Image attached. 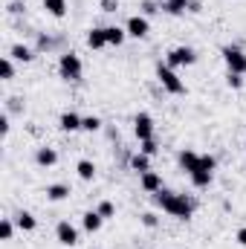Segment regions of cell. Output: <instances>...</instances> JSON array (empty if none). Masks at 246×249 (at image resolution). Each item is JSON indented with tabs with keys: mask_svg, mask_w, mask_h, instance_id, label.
<instances>
[{
	"mask_svg": "<svg viewBox=\"0 0 246 249\" xmlns=\"http://www.w3.org/2000/svg\"><path fill=\"white\" fill-rule=\"evenodd\" d=\"M142 226H145V229H157V226H159V214H157V212H145V214H142Z\"/></svg>",
	"mask_w": 246,
	"mask_h": 249,
	"instance_id": "cell-32",
	"label": "cell"
},
{
	"mask_svg": "<svg viewBox=\"0 0 246 249\" xmlns=\"http://www.w3.org/2000/svg\"><path fill=\"white\" fill-rule=\"evenodd\" d=\"M96 212L105 217V220H110L113 214H116V206H113V200H99V206H96Z\"/></svg>",
	"mask_w": 246,
	"mask_h": 249,
	"instance_id": "cell-29",
	"label": "cell"
},
{
	"mask_svg": "<svg viewBox=\"0 0 246 249\" xmlns=\"http://www.w3.org/2000/svg\"><path fill=\"white\" fill-rule=\"evenodd\" d=\"M177 160H180V168H183L185 174H194V171H200V154H197V151L183 148V151L177 154Z\"/></svg>",
	"mask_w": 246,
	"mask_h": 249,
	"instance_id": "cell-10",
	"label": "cell"
},
{
	"mask_svg": "<svg viewBox=\"0 0 246 249\" xmlns=\"http://www.w3.org/2000/svg\"><path fill=\"white\" fill-rule=\"evenodd\" d=\"M9 58L12 61H20V64H32L35 61V50L26 47V44H12L9 47Z\"/></svg>",
	"mask_w": 246,
	"mask_h": 249,
	"instance_id": "cell-12",
	"label": "cell"
},
{
	"mask_svg": "<svg viewBox=\"0 0 246 249\" xmlns=\"http://www.w3.org/2000/svg\"><path fill=\"white\" fill-rule=\"evenodd\" d=\"M9 130H12V122H9V113L3 110V113H0V133L9 136Z\"/></svg>",
	"mask_w": 246,
	"mask_h": 249,
	"instance_id": "cell-34",
	"label": "cell"
},
{
	"mask_svg": "<svg viewBox=\"0 0 246 249\" xmlns=\"http://www.w3.org/2000/svg\"><path fill=\"white\" fill-rule=\"evenodd\" d=\"M133 133H136L139 142L154 139V119H151L148 113H136V116H133Z\"/></svg>",
	"mask_w": 246,
	"mask_h": 249,
	"instance_id": "cell-8",
	"label": "cell"
},
{
	"mask_svg": "<svg viewBox=\"0 0 246 249\" xmlns=\"http://www.w3.org/2000/svg\"><path fill=\"white\" fill-rule=\"evenodd\" d=\"M58 72H61L64 81H81L84 64H81V58H78L72 50H64L61 55H58Z\"/></svg>",
	"mask_w": 246,
	"mask_h": 249,
	"instance_id": "cell-2",
	"label": "cell"
},
{
	"mask_svg": "<svg viewBox=\"0 0 246 249\" xmlns=\"http://www.w3.org/2000/svg\"><path fill=\"white\" fill-rule=\"evenodd\" d=\"M165 64H168L171 70H180V67H194V64H197V53H194L191 47H174V50H168Z\"/></svg>",
	"mask_w": 246,
	"mask_h": 249,
	"instance_id": "cell-4",
	"label": "cell"
},
{
	"mask_svg": "<svg viewBox=\"0 0 246 249\" xmlns=\"http://www.w3.org/2000/svg\"><path fill=\"white\" fill-rule=\"evenodd\" d=\"M157 12H162V3H157V0H142V3H139V15L151 18V15H157Z\"/></svg>",
	"mask_w": 246,
	"mask_h": 249,
	"instance_id": "cell-26",
	"label": "cell"
},
{
	"mask_svg": "<svg viewBox=\"0 0 246 249\" xmlns=\"http://www.w3.org/2000/svg\"><path fill=\"white\" fill-rule=\"evenodd\" d=\"M44 3V9H47V15H53V18H64L67 15V0H41Z\"/></svg>",
	"mask_w": 246,
	"mask_h": 249,
	"instance_id": "cell-24",
	"label": "cell"
},
{
	"mask_svg": "<svg viewBox=\"0 0 246 249\" xmlns=\"http://www.w3.org/2000/svg\"><path fill=\"white\" fill-rule=\"evenodd\" d=\"M15 226H18V223H15L12 217H3V220H0V241H12Z\"/></svg>",
	"mask_w": 246,
	"mask_h": 249,
	"instance_id": "cell-27",
	"label": "cell"
},
{
	"mask_svg": "<svg viewBox=\"0 0 246 249\" xmlns=\"http://www.w3.org/2000/svg\"><path fill=\"white\" fill-rule=\"evenodd\" d=\"M55 47H58V41L50 38L47 32H38V35H35V53H50V50H55Z\"/></svg>",
	"mask_w": 246,
	"mask_h": 249,
	"instance_id": "cell-23",
	"label": "cell"
},
{
	"mask_svg": "<svg viewBox=\"0 0 246 249\" xmlns=\"http://www.w3.org/2000/svg\"><path fill=\"white\" fill-rule=\"evenodd\" d=\"M55 241H58L61 247H75V244H78V229H75L70 220H58V226H55Z\"/></svg>",
	"mask_w": 246,
	"mask_h": 249,
	"instance_id": "cell-7",
	"label": "cell"
},
{
	"mask_svg": "<svg viewBox=\"0 0 246 249\" xmlns=\"http://www.w3.org/2000/svg\"><path fill=\"white\" fill-rule=\"evenodd\" d=\"M188 3L191 0H162V12L171 15V18H180V15L188 12Z\"/></svg>",
	"mask_w": 246,
	"mask_h": 249,
	"instance_id": "cell-19",
	"label": "cell"
},
{
	"mask_svg": "<svg viewBox=\"0 0 246 249\" xmlns=\"http://www.w3.org/2000/svg\"><path fill=\"white\" fill-rule=\"evenodd\" d=\"M226 84H229L232 90H241V87L246 84V78L241 75V72H226Z\"/></svg>",
	"mask_w": 246,
	"mask_h": 249,
	"instance_id": "cell-30",
	"label": "cell"
},
{
	"mask_svg": "<svg viewBox=\"0 0 246 249\" xmlns=\"http://www.w3.org/2000/svg\"><path fill=\"white\" fill-rule=\"evenodd\" d=\"M81 130H87V133H99V130H102V119L93 116V113L84 116V119H81Z\"/></svg>",
	"mask_w": 246,
	"mask_h": 249,
	"instance_id": "cell-28",
	"label": "cell"
},
{
	"mask_svg": "<svg viewBox=\"0 0 246 249\" xmlns=\"http://www.w3.org/2000/svg\"><path fill=\"white\" fill-rule=\"evenodd\" d=\"M87 47H90V50H105V47H107V32H105V26H93V29L87 32Z\"/></svg>",
	"mask_w": 246,
	"mask_h": 249,
	"instance_id": "cell-16",
	"label": "cell"
},
{
	"mask_svg": "<svg viewBox=\"0 0 246 249\" xmlns=\"http://www.w3.org/2000/svg\"><path fill=\"white\" fill-rule=\"evenodd\" d=\"M139 151H142V154H148V157H154V154L159 151V145H157V136H154V139H145V142H139Z\"/></svg>",
	"mask_w": 246,
	"mask_h": 249,
	"instance_id": "cell-31",
	"label": "cell"
},
{
	"mask_svg": "<svg viewBox=\"0 0 246 249\" xmlns=\"http://www.w3.org/2000/svg\"><path fill=\"white\" fill-rule=\"evenodd\" d=\"M44 194H47V200H50V203H61V200H67V197L72 194V188L67 186V183H50Z\"/></svg>",
	"mask_w": 246,
	"mask_h": 249,
	"instance_id": "cell-15",
	"label": "cell"
},
{
	"mask_svg": "<svg viewBox=\"0 0 246 249\" xmlns=\"http://www.w3.org/2000/svg\"><path fill=\"white\" fill-rule=\"evenodd\" d=\"M81 119L84 116H78L75 110H64L61 119H58V127H61L64 133H75V130H81Z\"/></svg>",
	"mask_w": 246,
	"mask_h": 249,
	"instance_id": "cell-13",
	"label": "cell"
},
{
	"mask_svg": "<svg viewBox=\"0 0 246 249\" xmlns=\"http://www.w3.org/2000/svg\"><path fill=\"white\" fill-rule=\"evenodd\" d=\"M223 61L229 72H241L246 75V53L241 47H223Z\"/></svg>",
	"mask_w": 246,
	"mask_h": 249,
	"instance_id": "cell-5",
	"label": "cell"
},
{
	"mask_svg": "<svg viewBox=\"0 0 246 249\" xmlns=\"http://www.w3.org/2000/svg\"><path fill=\"white\" fill-rule=\"evenodd\" d=\"M188 12H191V15L203 12V3H200V0H191V3H188Z\"/></svg>",
	"mask_w": 246,
	"mask_h": 249,
	"instance_id": "cell-37",
	"label": "cell"
},
{
	"mask_svg": "<svg viewBox=\"0 0 246 249\" xmlns=\"http://www.w3.org/2000/svg\"><path fill=\"white\" fill-rule=\"evenodd\" d=\"M151 200H154L157 209H162L165 214H171L177 220H191L194 217V209H197V200L191 194H177V191H168V188L151 194Z\"/></svg>",
	"mask_w": 246,
	"mask_h": 249,
	"instance_id": "cell-1",
	"label": "cell"
},
{
	"mask_svg": "<svg viewBox=\"0 0 246 249\" xmlns=\"http://www.w3.org/2000/svg\"><path fill=\"white\" fill-rule=\"evenodd\" d=\"M102 223H105V217H102L96 209H90V212L81 214V226H84V232H90V235H96V232L102 229Z\"/></svg>",
	"mask_w": 246,
	"mask_h": 249,
	"instance_id": "cell-14",
	"label": "cell"
},
{
	"mask_svg": "<svg viewBox=\"0 0 246 249\" xmlns=\"http://www.w3.org/2000/svg\"><path fill=\"white\" fill-rule=\"evenodd\" d=\"M157 81L162 84L165 93H171V96H185V81L177 75V70H171L168 64H159V67H157Z\"/></svg>",
	"mask_w": 246,
	"mask_h": 249,
	"instance_id": "cell-3",
	"label": "cell"
},
{
	"mask_svg": "<svg viewBox=\"0 0 246 249\" xmlns=\"http://www.w3.org/2000/svg\"><path fill=\"white\" fill-rule=\"evenodd\" d=\"M15 223H18L20 232H35V229H38V217H35L32 212H18V214H15Z\"/></svg>",
	"mask_w": 246,
	"mask_h": 249,
	"instance_id": "cell-18",
	"label": "cell"
},
{
	"mask_svg": "<svg viewBox=\"0 0 246 249\" xmlns=\"http://www.w3.org/2000/svg\"><path fill=\"white\" fill-rule=\"evenodd\" d=\"M75 174H78V180L93 183V180H96V162H93V160H78V162H75Z\"/></svg>",
	"mask_w": 246,
	"mask_h": 249,
	"instance_id": "cell-17",
	"label": "cell"
},
{
	"mask_svg": "<svg viewBox=\"0 0 246 249\" xmlns=\"http://www.w3.org/2000/svg\"><path fill=\"white\" fill-rule=\"evenodd\" d=\"M130 168H133L136 174H145V171H151V157H148V154H142V151L130 154Z\"/></svg>",
	"mask_w": 246,
	"mask_h": 249,
	"instance_id": "cell-21",
	"label": "cell"
},
{
	"mask_svg": "<svg viewBox=\"0 0 246 249\" xmlns=\"http://www.w3.org/2000/svg\"><path fill=\"white\" fill-rule=\"evenodd\" d=\"M188 180H191V186L194 188H209L214 183V171H194V174H188Z\"/></svg>",
	"mask_w": 246,
	"mask_h": 249,
	"instance_id": "cell-20",
	"label": "cell"
},
{
	"mask_svg": "<svg viewBox=\"0 0 246 249\" xmlns=\"http://www.w3.org/2000/svg\"><path fill=\"white\" fill-rule=\"evenodd\" d=\"M124 29H127V38L142 41V38H148V32H151V20H148L145 15H130V18L124 20Z\"/></svg>",
	"mask_w": 246,
	"mask_h": 249,
	"instance_id": "cell-6",
	"label": "cell"
},
{
	"mask_svg": "<svg viewBox=\"0 0 246 249\" xmlns=\"http://www.w3.org/2000/svg\"><path fill=\"white\" fill-rule=\"evenodd\" d=\"M139 186L145 194H157V191H162L165 183H162V174H157L154 168L151 171H145V174H139Z\"/></svg>",
	"mask_w": 246,
	"mask_h": 249,
	"instance_id": "cell-9",
	"label": "cell"
},
{
	"mask_svg": "<svg viewBox=\"0 0 246 249\" xmlns=\"http://www.w3.org/2000/svg\"><path fill=\"white\" fill-rule=\"evenodd\" d=\"M200 168H203V171H214V168H217V160H214L211 154H200Z\"/></svg>",
	"mask_w": 246,
	"mask_h": 249,
	"instance_id": "cell-33",
	"label": "cell"
},
{
	"mask_svg": "<svg viewBox=\"0 0 246 249\" xmlns=\"http://www.w3.org/2000/svg\"><path fill=\"white\" fill-rule=\"evenodd\" d=\"M235 241H238L241 247H246V226H241V229L235 232Z\"/></svg>",
	"mask_w": 246,
	"mask_h": 249,
	"instance_id": "cell-36",
	"label": "cell"
},
{
	"mask_svg": "<svg viewBox=\"0 0 246 249\" xmlns=\"http://www.w3.org/2000/svg\"><path fill=\"white\" fill-rule=\"evenodd\" d=\"M102 12H119V0H99Z\"/></svg>",
	"mask_w": 246,
	"mask_h": 249,
	"instance_id": "cell-35",
	"label": "cell"
},
{
	"mask_svg": "<svg viewBox=\"0 0 246 249\" xmlns=\"http://www.w3.org/2000/svg\"><path fill=\"white\" fill-rule=\"evenodd\" d=\"M35 165H41V168H53V165H58V151L50 148V145H41V148L35 151Z\"/></svg>",
	"mask_w": 246,
	"mask_h": 249,
	"instance_id": "cell-11",
	"label": "cell"
},
{
	"mask_svg": "<svg viewBox=\"0 0 246 249\" xmlns=\"http://www.w3.org/2000/svg\"><path fill=\"white\" fill-rule=\"evenodd\" d=\"M0 78H3V81H12V78H15V61H12L9 55L0 58Z\"/></svg>",
	"mask_w": 246,
	"mask_h": 249,
	"instance_id": "cell-25",
	"label": "cell"
},
{
	"mask_svg": "<svg viewBox=\"0 0 246 249\" xmlns=\"http://www.w3.org/2000/svg\"><path fill=\"white\" fill-rule=\"evenodd\" d=\"M105 32H107V47H122L124 38H127L124 26H105Z\"/></svg>",
	"mask_w": 246,
	"mask_h": 249,
	"instance_id": "cell-22",
	"label": "cell"
}]
</instances>
